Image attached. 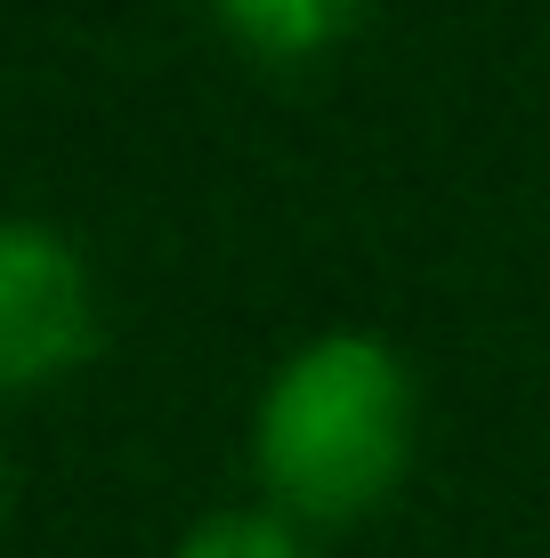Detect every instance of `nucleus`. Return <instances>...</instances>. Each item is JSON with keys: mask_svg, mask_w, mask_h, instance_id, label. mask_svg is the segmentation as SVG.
<instances>
[{"mask_svg": "<svg viewBox=\"0 0 550 558\" xmlns=\"http://www.w3.org/2000/svg\"><path fill=\"white\" fill-rule=\"evenodd\" d=\"M413 389L372 332H325L276 373L259 405V470L292 510L356 518L405 470Z\"/></svg>", "mask_w": 550, "mask_h": 558, "instance_id": "1", "label": "nucleus"}, {"mask_svg": "<svg viewBox=\"0 0 550 558\" xmlns=\"http://www.w3.org/2000/svg\"><path fill=\"white\" fill-rule=\"evenodd\" d=\"M89 349V276L49 227L0 219V389L82 364Z\"/></svg>", "mask_w": 550, "mask_h": 558, "instance_id": "2", "label": "nucleus"}, {"mask_svg": "<svg viewBox=\"0 0 550 558\" xmlns=\"http://www.w3.org/2000/svg\"><path fill=\"white\" fill-rule=\"evenodd\" d=\"M227 33H243L259 57H308L349 33L356 0H219Z\"/></svg>", "mask_w": 550, "mask_h": 558, "instance_id": "3", "label": "nucleus"}, {"mask_svg": "<svg viewBox=\"0 0 550 558\" xmlns=\"http://www.w3.org/2000/svg\"><path fill=\"white\" fill-rule=\"evenodd\" d=\"M179 558H300V534L268 510H219L179 543Z\"/></svg>", "mask_w": 550, "mask_h": 558, "instance_id": "4", "label": "nucleus"}]
</instances>
